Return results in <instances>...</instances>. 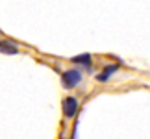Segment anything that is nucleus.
<instances>
[{"mask_svg":"<svg viewBox=\"0 0 150 139\" xmlns=\"http://www.w3.org/2000/svg\"><path fill=\"white\" fill-rule=\"evenodd\" d=\"M82 80H83V74H82V71H80L78 67L67 69V71H63V74H61V84H63L65 89L78 87V85L82 84Z\"/></svg>","mask_w":150,"mask_h":139,"instance_id":"nucleus-1","label":"nucleus"},{"mask_svg":"<svg viewBox=\"0 0 150 139\" xmlns=\"http://www.w3.org/2000/svg\"><path fill=\"white\" fill-rule=\"evenodd\" d=\"M78 108H80V102H78V98H76V96L69 95V96L63 98V102H61V109H63V117H65L67 121H71V119L76 117Z\"/></svg>","mask_w":150,"mask_h":139,"instance_id":"nucleus-2","label":"nucleus"},{"mask_svg":"<svg viewBox=\"0 0 150 139\" xmlns=\"http://www.w3.org/2000/svg\"><path fill=\"white\" fill-rule=\"evenodd\" d=\"M0 54L17 56V54H21V48H19V45H15L11 39H0Z\"/></svg>","mask_w":150,"mask_h":139,"instance_id":"nucleus-3","label":"nucleus"},{"mask_svg":"<svg viewBox=\"0 0 150 139\" xmlns=\"http://www.w3.org/2000/svg\"><path fill=\"white\" fill-rule=\"evenodd\" d=\"M119 69H120V67L117 65V63H109V65H104V67H102V71L96 74V80H98V82H108V80L111 78V74H115V72L119 71Z\"/></svg>","mask_w":150,"mask_h":139,"instance_id":"nucleus-4","label":"nucleus"},{"mask_svg":"<svg viewBox=\"0 0 150 139\" xmlns=\"http://www.w3.org/2000/svg\"><path fill=\"white\" fill-rule=\"evenodd\" d=\"M72 63H76V65H80V69H87V71H91V67H93V57H91V54H80V56H74Z\"/></svg>","mask_w":150,"mask_h":139,"instance_id":"nucleus-5","label":"nucleus"},{"mask_svg":"<svg viewBox=\"0 0 150 139\" xmlns=\"http://www.w3.org/2000/svg\"><path fill=\"white\" fill-rule=\"evenodd\" d=\"M61 139H69V137H65V135H63V137H61Z\"/></svg>","mask_w":150,"mask_h":139,"instance_id":"nucleus-6","label":"nucleus"}]
</instances>
